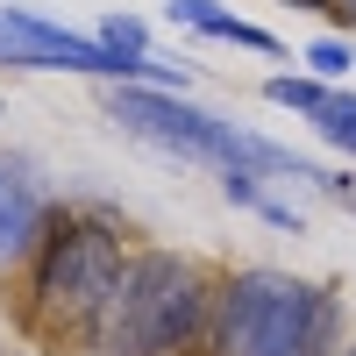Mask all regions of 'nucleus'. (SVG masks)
Wrapping results in <instances>:
<instances>
[{
    "mask_svg": "<svg viewBox=\"0 0 356 356\" xmlns=\"http://www.w3.org/2000/svg\"><path fill=\"white\" fill-rule=\"evenodd\" d=\"M29 328L43 342H65V349H100V321L114 307V292L129 278V250H122V228L107 214H50L36 250H29Z\"/></svg>",
    "mask_w": 356,
    "mask_h": 356,
    "instance_id": "obj_1",
    "label": "nucleus"
},
{
    "mask_svg": "<svg viewBox=\"0 0 356 356\" xmlns=\"http://www.w3.org/2000/svg\"><path fill=\"white\" fill-rule=\"evenodd\" d=\"M214 278L178 250L129 257V278L100 321V356H200L214 349Z\"/></svg>",
    "mask_w": 356,
    "mask_h": 356,
    "instance_id": "obj_2",
    "label": "nucleus"
},
{
    "mask_svg": "<svg viewBox=\"0 0 356 356\" xmlns=\"http://www.w3.org/2000/svg\"><path fill=\"white\" fill-rule=\"evenodd\" d=\"M335 292L271 264L214 292V356H335Z\"/></svg>",
    "mask_w": 356,
    "mask_h": 356,
    "instance_id": "obj_3",
    "label": "nucleus"
},
{
    "mask_svg": "<svg viewBox=\"0 0 356 356\" xmlns=\"http://www.w3.org/2000/svg\"><path fill=\"white\" fill-rule=\"evenodd\" d=\"M107 114H114L129 136L157 143V150H171V157L221 164V178H228V171H250V178H257V171H285V178H314V186H328V171L300 164L292 150H278V143H264V136L235 129V122H214V114L186 107L178 93H164V86H114V93H107Z\"/></svg>",
    "mask_w": 356,
    "mask_h": 356,
    "instance_id": "obj_4",
    "label": "nucleus"
},
{
    "mask_svg": "<svg viewBox=\"0 0 356 356\" xmlns=\"http://www.w3.org/2000/svg\"><path fill=\"white\" fill-rule=\"evenodd\" d=\"M43 221H50L43 186L29 178V164H8V157H0V271H8V264H22L29 250H36Z\"/></svg>",
    "mask_w": 356,
    "mask_h": 356,
    "instance_id": "obj_5",
    "label": "nucleus"
},
{
    "mask_svg": "<svg viewBox=\"0 0 356 356\" xmlns=\"http://www.w3.org/2000/svg\"><path fill=\"white\" fill-rule=\"evenodd\" d=\"M171 22H186V29H200V36H214V43H243V50H257V57H278L285 43L271 36V29H257V22H235V15H221L214 0H171L164 8Z\"/></svg>",
    "mask_w": 356,
    "mask_h": 356,
    "instance_id": "obj_6",
    "label": "nucleus"
},
{
    "mask_svg": "<svg viewBox=\"0 0 356 356\" xmlns=\"http://www.w3.org/2000/svg\"><path fill=\"white\" fill-rule=\"evenodd\" d=\"M314 129L328 136L335 150L356 157V100H349V93H328V100H321V107H314Z\"/></svg>",
    "mask_w": 356,
    "mask_h": 356,
    "instance_id": "obj_7",
    "label": "nucleus"
},
{
    "mask_svg": "<svg viewBox=\"0 0 356 356\" xmlns=\"http://www.w3.org/2000/svg\"><path fill=\"white\" fill-rule=\"evenodd\" d=\"M264 100H271V107H292V114H314L321 100H328V86H314V79H271V86H264Z\"/></svg>",
    "mask_w": 356,
    "mask_h": 356,
    "instance_id": "obj_8",
    "label": "nucleus"
},
{
    "mask_svg": "<svg viewBox=\"0 0 356 356\" xmlns=\"http://www.w3.org/2000/svg\"><path fill=\"white\" fill-rule=\"evenodd\" d=\"M93 43H100V50H114V57H143V22H136V15H107Z\"/></svg>",
    "mask_w": 356,
    "mask_h": 356,
    "instance_id": "obj_9",
    "label": "nucleus"
},
{
    "mask_svg": "<svg viewBox=\"0 0 356 356\" xmlns=\"http://www.w3.org/2000/svg\"><path fill=\"white\" fill-rule=\"evenodd\" d=\"M307 65H314L321 79H342V72L356 65V50H349V43H335V36H321V43H307Z\"/></svg>",
    "mask_w": 356,
    "mask_h": 356,
    "instance_id": "obj_10",
    "label": "nucleus"
},
{
    "mask_svg": "<svg viewBox=\"0 0 356 356\" xmlns=\"http://www.w3.org/2000/svg\"><path fill=\"white\" fill-rule=\"evenodd\" d=\"M292 8H307V15H335V0H292Z\"/></svg>",
    "mask_w": 356,
    "mask_h": 356,
    "instance_id": "obj_11",
    "label": "nucleus"
},
{
    "mask_svg": "<svg viewBox=\"0 0 356 356\" xmlns=\"http://www.w3.org/2000/svg\"><path fill=\"white\" fill-rule=\"evenodd\" d=\"M335 15H349V22H356V0H342V8H335Z\"/></svg>",
    "mask_w": 356,
    "mask_h": 356,
    "instance_id": "obj_12",
    "label": "nucleus"
},
{
    "mask_svg": "<svg viewBox=\"0 0 356 356\" xmlns=\"http://www.w3.org/2000/svg\"><path fill=\"white\" fill-rule=\"evenodd\" d=\"M349 356H356V349H349Z\"/></svg>",
    "mask_w": 356,
    "mask_h": 356,
    "instance_id": "obj_13",
    "label": "nucleus"
}]
</instances>
